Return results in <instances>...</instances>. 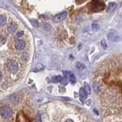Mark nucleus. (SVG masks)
<instances>
[{"label":"nucleus","instance_id":"nucleus-1","mask_svg":"<svg viewBox=\"0 0 122 122\" xmlns=\"http://www.w3.org/2000/svg\"><path fill=\"white\" fill-rule=\"evenodd\" d=\"M12 109L9 106H4L1 108V111H0V114H1V116L3 118H9L11 117L12 115Z\"/></svg>","mask_w":122,"mask_h":122},{"label":"nucleus","instance_id":"nucleus-2","mask_svg":"<svg viewBox=\"0 0 122 122\" xmlns=\"http://www.w3.org/2000/svg\"><path fill=\"white\" fill-rule=\"evenodd\" d=\"M8 67L9 69L10 72L13 73V74H15V73H17V72L18 71V64L17 63V62H15V60L9 61L8 63Z\"/></svg>","mask_w":122,"mask_h":122},{"label":"nucleus","instance_id":"nucleus-3","mask_svg":"<svg viewBox=\"0 0 122 122\" xmlns=\"http://www.w3.org/2000/svg\"><path fill=\"white\" fill-rule=\"evenodd\" d=\"M108 38L110 41H114V42H117V41H119L121 40L120 35L115 31H111L108 34Z\"/></svg>","mask_w":122,"mask_h":122},{"label":"nucleus","instance_id":"nucleus-4","mask_svg":"<svg viewBox=\"0 0 122 122\" xmlns=\"http://www.w3.org/2000/svg\"><path fill=\"white\" fill-rule=\"evenodd\" d=\"M67 16V12H61L60 14H57L54 17V21L55 22L59 23V22H61L62 21H63Z\"/></svg>","mask_w":122,"mask_h":122},{"label":"nucleus","instance_id":"nucleus-5","mask_svg":"<svg viewBox=\"0 0 122 122\" xmlns=\"http://www.w3.org/2000/svg\"><path fill=\"white\" fill-rule=\"evenodd\" d=\"M15 47L16 48V50H22L24 49V47H25V42L23 41V40H17L15 41Z\"/></svg>","mask_w":122,"mask_h":122},{"label":"nucleus","instance_id":"nucleus-6","mask_svg":"<svg viewBox=\"0 0 122 122\" xmlns=\"http://www.w3.org/2000/svg\"><path fill=\"white\" fill-rule=\"evenodd\" d=\"M95 4L93 5L94 6V9H95V12H99V11H101V10H102L103 9H104V3H102L100 2L99 1H95Z\"/></svg>","mask_w":122,"mask_h":122},{"label":"nucleus","instance_id":"nucleus-7","mask_svg":"<svg viewBox=\"0 0 122 122\" xmlns=\"http://www.w3.org/2000/svg\"><path fill=\"white\" fill-rule=\"evenodd\" d=\"M16 30H17V25L15 23H10L8 25V27H7V31L11 34L15 33Z\"/></svg>","mask_w":122,"mask_h":122},{"label":"nucleus","instance_id":"nucleus-8","mask_svg":"<svg viewBox=\"0 0 122 122\" xmlns=\"http://www.w3.org/2000/svg\"><path fill=\"white\" fill-rule=\"evenodd\" d=\"M87 95H88V93L86 92L85 89L81 88L79 89V95H80V97H81V99H87Z\"/></svg>","mask_w":122,"mask_h":122},{"label":"nucleus","instance_id":"nucleus-9","mask_svg":"<svg viewBox=\"0 0 122 122\" xmlns=\"http://www.w3.org/2000/svg\"><path fill=\"white\" fill-rule=\"evenodd\" d=\"M116 7H117V4H116L115 2H111V3H109L108 7V9H107L108 12H113L114 10L116 9Z\"/></svg>","mask_w":122,"mask_h":122},{"label":"nucleus","instance_id":"nucleus-10","mask_svg":"<svg viewBox=\"0 0 122 122\" xmlns=\"http://www.w3.org/2000/svg\"><path fill=\"white\" fill-rule=\"evenodd\" d=\"M63 79V77H62L61 76H55L51 79L53 82H61Z\"/></svg>","mask_w":122,"mask_h":122},{"label":"nucleus","instance_id":"nucleus-11","mask_svg":"<svg viewBox=\"0 0 122 122\" xmlns=\"http://www.w3.org/2000/svg\"><path fill=\"white\" fill-rule=\"evenodd\" d=\"M5 23H6V17L5 15H2L0 16V25L1 26L5 25Z\"/></svg>","mask_w":122,"mask_h":122},{"label":"nucleus","instance_id":"nucleus-12","mask_svg":"<svg viewBox=\"0 0 122 122\" xmlns=\"http://www.w3.org/2000/svg\"><path fill=\"white\" fill-rule=\"evenodd\" d=\"M44 68V67L42 64H37L36 66L35 69H34V72H39V71H41V70H43Z\"/></svg>","mask_w":122,"mask_h":122},{"label":"nucleus","instance_id":"nucleus-13","mask_svg":"<svg viewBox=\"0 0 122 122\" xmlns=\"http://www.w3.org/2000/svg\"><path fill=\"white\" fill-rule=\"evenodd\" d=\"M84 89H85V90L86 91L87 93H88V94H90L91 91H90V86H89L88 83H86V82L84 83Z\"/></svg>","mask_w":122,"mask_h":122},{"label":"nucleus","instance_id":"nucleus-14","mask_svg":"<svg viewBox=\"0 0 122 122\" xmlns=\"http://www.w3.org/2000/svg\"><path fill=\"white\" fill-rule=\"evenodd\" d=\"M99 88H100V85L99 82H95L93 84V89L95 90V92H98L99 90Z\"/></svg>","mask_w":122,"mask_h":122},{"label":"nucleus","instance_id":"nucleus-15","mask_svg":"<svg viewBox=\"0 0 122 122\" xmlns=\"http://www.w3.org/2000/svg\"><path fill=\"white\" fill-rule=\"evenodd\" d=\"M92 29L93 31H97L99 29V24L96 23V22H94L92 24Z\"/></svg>","mask_w":122,"mask_h":122},{"label":"nucleus","instance_id":"nucleus-16","mask_svg":"<svg viewBox=\"0 0 122 122\" xmlns=\"http://www.w3.org/2000/svg\"><path fill=\"white\" fill-rule=\"evenodd\" d=\"M69 80H70V82L72 83H75L76 82V76L73 75V74H71L70 76H69Z\"/></svg>","mask_w":122,"mask_h":122},{"label":"nucleus","instance_id":"nucleus-17","mask_svg":"<svg viewBox=\"0 0 122 122\" xmlns=\"http://www.w3.org/2000/svg\"><path fill=\"white\" fill-rule=\"evenodd\" d=\"M27 58H28V54H27V53H23L22 54V59L23 60H27Z\"/></svg>","mask_w":122,"mask_h":122},{"label":"nucleus","instance_id":"nucleus-18","mask_svg":"<svg viewBox=\"0 0 122 122\" xmlns=\"http://www.w3.org/2000/svg\"><path fill=\"white\" fill-rule=\"evenodd\" d=\"M31 22H32V24L33 26H34L35 27H38V25H39V24H38V22L36 20H31Z\"/></svg>","mask_w":122,"mask_h":122},{"label":"nucleus","instance_id":"nucleus-19","mask_svg":"<svg viewBox=\"0 0 122 122\" xmlns=\"http://www.w3.org/2000/svg\"><path fill=\"white\" fill-rule=\"evenodd\" d=\"M102 46L103 47V48H104V49H107L108 45H107L106 41H104V40H102Z\"/></svg>","mask_w":122,"mask_h":122},{"label":"nucleus","instance_id":"nucleus-20","mask_svg":"<svg viewBox=\"0 0 122 122\" xmlns=\"http://www.w3.org/2000/svg\"><path fill=\"white\" fill-rule=\"evenodd\" d=\"M63 74L65 76V77L67 78L68 76H70V75L72 74V73L69 72V71H63Z\"/></svg>","mask_w":122,"mask_h":122},{"label":"nucleus","instance_id":"nucleus-21","mask_svg":"<svg viewBox=\"0 0 122 122\" xmlns=\"http://www.w3.org/2000/svg\"><path fill=\"white\" fill-rule=\"evenodd\" d=\"M23 34H24V31H18V32L16 34V37H21L23 35Z\"/></svg>","mask_w":122,"mask_h":122},{"label":"nucleus","instance_id":"nucleus-22","mask_svg":"<svg viewBox=\"0 0 122 122\" xmlns=\"http://www.w3.org/2000/svg\"><path fill=\"white\" fill-rule=\"evenodd\" d=\"M76 67H77L78 69H83L85 67H84V65L82 64V63H77V64H76Z\"/></svg>","mask_w":122,"mask_h":122},{"label":"nucleus","instance_id":"nucleus-23","mask_svg":"<svg viewBox=\"0 0 122 122\" xmlns=\"http://www.w3.org/2000/svg\"><path fill=\"white\" fill-rule=\"evenodd\" d=\"M35 122H42V121H41V115H40L39 114H38L37 115V117H36Z\"/></svg>","mask_w":122,"mask_h":122},{"label":"nucleus","instance_id":"nucleus-24","mask_svg":"<svg viewBox=\"0 0 122 122\" xmlns=\"http://www.w3.org/2000/svg\"><path fill=\"white\" fill-rule=\"evenodd\" d=\"M62 82L63 85L67 84V78H63V79L62 80V82Z\"/></svg>","mask_w":122,"mask_h":122},{"label":"nucleus","instance_id":"nucleus-25","mask_svg":"<svg viewBox=\"0 0 122 122\" xmlns=\"http://www.w3.org/2000/svg\"><path fill=\"white\" fill-rule=\"evenodd\" d=\"M65 122H73V121L71 120V119H67V120H66Z\"/></svg>","mask_w":122,"mask_h":122}]
</instances>
